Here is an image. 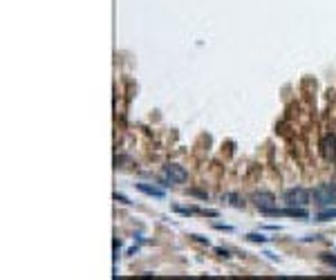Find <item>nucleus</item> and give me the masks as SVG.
Segmentation results:
<instances>
[{"mask_svg":"<svg viewBox=\"0 0 336 280\" xmlns=\"http://www.w3.org/2000/svg\"><path fill=\"white\" fill-rule=\"evenodd\" d=\"M321 153L327 161H336V134H325L321 142Z\"/></svg>","mask_w":336,"mask_h":280,"instance_id":"obj_4","label":"nucleus"},{"mask_svg":"<svg viewBox=\"0 0 336 280\" xmlns=\"http://www.w3.org/2000/svg\"><path fill=\"white\" fill-rule=\"evenodd\" d=\"M332 217H336V209L332 211H323V213H318V220L325 222V220H332Z\"/></svg>","mask_w":336,"mask_h":280,"instance_id":"obj_7","label":"nucleus"},{"mask_svg":"<svg viewBox=\"0 0 336 280\" xmlns=\"http://www.w3.org/2000/svg\"><path fill=\"white\" fill-rule=\"evenodd\" d=\"M314 200L321 206H332L336 202V186L332 184H321V186L314 188Z\"/></svg>","mask_w":336,"mask_h":280,"instance_id":"obj_2","label":"nucleus"},{"mask_svg":"<svg viewBox=\"0 0 336 280\" xmlns=\"http://www.w3.org/2000/svg\"><path fill=\"white\" fill-rule=\"evenodd\" d=\"M285 204L287 206H307L310 204V193L305 188H289L285 193Z\"/></svg>","mask_w":336,"mask_h":280,"instance_id":"obj_3","label":"nucleus"},{"mask_svg":"<svg viewBox=\"0 0 336 280\" xmlns=\"http://www.w3.org/2000/svg\"><path fill=\"white\" fill-rule=\"evenodd\" d=\"M321 256H323V260L327 262V265H334V267H336V258H334L332 254H321Z\"/></svg>","mask_w":336,"mask_h":280,"instance_id":"obj_9","label":"nucleus"},{"mask_svg":"<svg viewBox=\"0 0 336 280\" xmlns=\"http://www.w3.org/2000/svg\"><path fill=\"white\" fill-rule=\"evenodd\" d=\"M161 177H164L166 184H184L188 177V173H186V168L179 166V164H166Z\"/></svg>","mask_w":336,"mask_h":280,"instance_id":"obj_1","label":"nucleus"},{"mask_svg":"<svg viewBox=\"0 0 336 280\" xmlns=\"http://www.w3.org/2000/svg\"><path fill=\"white\" fill-rule=\"evenodd\" d=\"M254 204H256L262 213H267V211L273 209V204H276V198H273L271 193H267V190H262V193H256V195H254Z\"/></svg>","mask_w":336,"mask_h":280,"instance_id":"obj_5","label":"nucleus"},{"mask_svg":"<svg viewBox=\"0 0 336 280\" xmlns=\"http://www.w3.org/2000/svg\"><path fill=\"white\" fill-rule=\"evenodd\" d=\"M246 238H249L251 240V242H265V235H260V233H249V235H246Z\"/></svg>","mask_w":336,"mask_h":280,"instance_id":"obj_8","label":"nucleus"},{"mask_svg":"<svg viewBox=\"0 0 336 280\" xmlns=\"http://www.w3.org/2000/svg\"><path fill=\"white\" fill-rule=\"evenodd\" d=\"M137 188L142 190V193L146 195H153V198H164V190H159V188H155V186H148V184H137Z\"/></svg>","mask_w":336,"mask_h":280,"instance_id":"obj_6","label":"nucleus"}]
</instances>
